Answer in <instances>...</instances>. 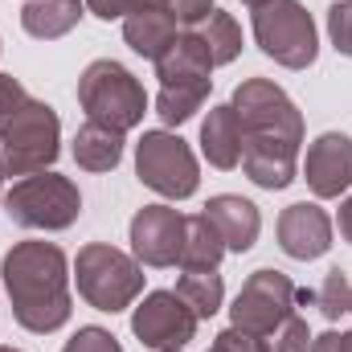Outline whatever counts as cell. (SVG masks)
<instances>
[{
  "instance_id": "1f68e13d",
  "label": "cell",
  "mask_w": 352,
  "mask_h": 352,
  "mask_svg": "<svg viewBox=\"0 0 352 352\" xmlns=\"http://www.w3.org/2000/svg\"><path fill=\"white\" fill-rule=\"evenodd\" d=\"M307 352H352V328L349 332H324V336H311V349Z\"/></svg>"
},
{
  "instance_id": "30bf717a",
  "label": "cell",
  "mask_w": 352,
  "mask_h": 352,
  "mask_svg": "<svg viewBox=\"0 0 352 352\" xmlns=\"http://www.w3.org/2000/svg\"><path fill=\"white\" fill-rule=\"evenodd\" d=\"M197 311L176 291H152L131 311V332L144 349L152 352H184V344L197 336Z\"/></svg>"
},
{
  "instance_id": "e575fe53",
  "label": "cell",
  "mask_w": 352,
  "mask_h": 352,
  "mask_svg": "<svg viewBox=\"0 0 352 352\" xmlns=\"http://www.w3.org/2000/svg\"><path fill=\"white\" fill-rule=\"evenodd\" d=\"M0 352H21V349H8V344H0Z\"/></svg>"
},
{
  "instance_id": "4316f807",
  "label": "cell",
  "mask_w": 352,
  "mask_h": 352,
  "mask_svg": "<svg viewBox=\"0 0 352 352\" xmlns=\"http://www.w3.org/2000/svg\"><path fill=\"white\" fill-rule=\"evenodd\" d=\"M62 352H123V344L107 332V328H78L70 340H66V349Z\"/></svg>"
},
{
  "instance_id": "8992f818",
  "label": "cell",
  "mask_w": 352,
  "mask_h": 352,
  "mask_svg": "<svg viewBox=\"0 0 352 352\" xmlns=\"http://www.w3.org/2000/svg\"><path fill=\"white\" fill-rule=\"evenodd\" d=\"M4 213L12 226L21 230H45V234H58V230H70L82 213V192L70 176L62 173H33L21 176L8 192H4Z\"/></svg>"
},
{
  "instance_id": "52a82bcc",
  "label": "cell",
  "mask_w": 352,
  "mask_h": 352,
  "mask_svg": "<svg viewBox=\"0 0 352 352\" xmlns=\"http://www.w3.org/2000/svg\"><path fill=\"white\" fill-rule=\"evenodd\" d=\"M254 41L283 70H307L320 58L316 21L299 0H266L254 8Z\"/></svg>"
},
{
  "instance_id": "5b68a950",
  "label": "cell",
  "mask_w": 352,
  "mask_h": 352,
  "mask_svg": "<svg viewBox=\"0 0 352 352\" xmlns=\"http://www.w3.org/2000/svg\"><path fill=\"white\" fill-rule=\"evenodd\" d=\"M78 107L87 111L90 123H102L111 131H131L144 123L148 115V94L140 87V78L115 62V58H98L90 62L78 78Z\"/></svg>"
},
{
  "instance_id": "7a4b0ae2",
  "label": "cell",
  "mask_w": 352,
  "mask_h": 352,
  "mask_svg": "<svg viewBox=\"0 0 352 352\" xmlns=\"http://www.w3.org/2000/svg\"><path fill=\"white\" fill-rule=\"evenodd\" d=\"M0 278L12 303V320L25 332H58L70 324L74 299H70V263L62 246L54 242H16L4 263Z\"/></svg>"
},
{
  "instance_id": "d6a6232c",
  "label": "cell",
  "mask_w": 352,
  "mask_h": 352,
  "mask_svg": "<svg viewBox=\"0 0 352 352\" xmlns=\"http://www.w3.org/2000/svg\"><path fill=\"white\" fill-rule=\"evenodd\" d=\"M336 230H340V238L352 246V192L340 201V213H336Z\"/></svg>"
},
{
  "instance_id": "8fae6325",
  "label": "cell",
  "mask_w": 352,
  "mask_h": 352,
  "mask_svg": "<svg viewBox=\"0 0 352 352\" xmlns=\"http://www.w3.org/2000/svg\"><path fill=\"white\" fill-rule=\"evenodd\" d=\"M184 246V213L156 201L131 217V254L144 266H176Z\"/></svg>"
},
{
  "instance_id": "6da1fadb",
  "label": "cell",
  "mask_w": 352,
  "mask_h": 352,
  "mask_svg": "<svg viewBox=\"0 0 352 352\" xmlns=\"http://www.w3.org/2000/svg\"><path fill=\"white\" fill-rule=\"evenodd\" d=\"M230 107L242 123V168L258 188H287L299 176L303 115L291 94L270 78L238 82Z\"/></svg>"
},
{
  "instance_id": "d590c367",
  "label": "cell",
  "mask_w": 352,
  "mask_h": 352,
  "mask_svg": "<svg viewBox=\"0 0 352 352\" xmlns=\"http://www.w3.org/2000/svg\"><path fill=\"white\" fill-rule=\"evenodd\" d=\"M0 201H4V176H0Z\"/></svg>"
},
{
  "instance_id": "d4e9b609",
  "label": "cell",
  "mask_w": 352,
  "mask_h": 352,
  "mask_svg": "<svg viewBox=\"0 0 352 352\" xmlns=\"http://www.w3.org/2000/svg\"><path fill=\"white\" fill-rule=\"evenodd\" d=\"M266 349L270 352H307L311 349V332H307V320L303 316H287L270 336H266Z\"/></svg>"
},
{
  "instance_id": "ffe728a7",
  "label": "cell",
  "mask_w": 352,
  "mask_h": 352,
  "mask_svg": "<svg viewBox=\"0 0 352 352\" xmlns=\"http://www.w3.org/2000/svg\"><path fill=\"white\" fill-rule=\"evenodd\" d=\"M226 258V242L217 226L205 213L184 217V246H180V266L184 270H217Z\"/></svg>"
},
{
  "instance_id": "7402d4cb",
  "label": "cell",
  "mask_w": 352,
  "mask_h": 352,
  "mask_svg": "<svg viewBox=\"0 0 352 352\" xmlns=\"http://www.w3.org/2000/svg\"><path fill=\"white\" fill-rule=\"evenodd\" d=\"M176 295L197 311V320H209V316H217L221 303H226V283H221L217 270H180Z\"/></svg>"
},
{
  "instance_id": "3957f363",
  "label": "cell",
  "mask_w": 352,
  "mask_h": 352,
  "mask_svg": "<svg viewBox=\"0 0 352 352\" xmlns=\"http://www.w3.org/2000/svg\"><path fill=\"white\" fill-rule=\"evenodd\" d=\"M62 152V119L50 102L25 98L12 119L0 127V173L4 176H33L45 173Z\"/></svg>"
},
{
  "instance_id": "8d00e7d4",
  "label": "cell",
  "mask_w": 352,
  "mask_h": 352,
  "mask_svg": "<svg viewBox=\"0 0 352 352\" xmlns=\"http://www.w3.org/2000/svg\"><path fill=\"white\" fill-rule=\"evenodd\" d=\"M0 176H4V173H0Z\"/></svg>"
},
{
  "instance_id": "5bb4252c",
  "label": "cell",
  "mask_w": 352,
  "mask_h": 352,
  "mask_svg": "<svg viewBox=\"0 0 352 352\" xmlns=\"http://www.w3.org/2000/svg\"><path fill=\"white\" fill-rule=\"evenodd\" d=\"M205 217L217 226V234H221V242H226V254H246V250L258 242V234H263V213H258V205L246 201V197H238V192H217V197H209Z\"/></svg>"
},
{
  "instance_id": "ba28073f",
  "label": "cell",
  "mask_w": 352,
  "mask_h": 352,
  "mask_svg": "<svg viewBox=\"0 0 352 352\" xmlns=\"http://www.w3.org/2000/svg\"><path fill=\"white\" fill-rule=\"evenodd\" d=\"M135 176L152 192H160L168 201L192 197L197 184H201V168H197L192 148L168 127H156V131L140 135V144H135Z\"/></svg>"
},
{
  "instance_id": "ac0fdd59",
  "label": "cell",
  "mask_w": 352,
  "mask_h": 352,
  "mask_svg": "<svg viewBox=\"0 0 352 352\" xmlns=\"http://www.w3.org/2000/svg\"><path fill=\"white\" fill-rule=\"evenodd\" d=\"M82 12H87V0H25L21 25L37 41H58L82 21Z\"/></svg>"
},
{
  "instance_id": "d6986e66",
  "label": "cell",
  "mask_w": 352,
  "mask_h": 352,
  "mask_svg": "<svg viewBox=\"0 0 352 352\" xmlns=\"http://www.w3.org/2000/svg\"><path fill=\"white\" fill-rule=\"evenodd\" d=\"M123 160V131H111L102 123H82L74 135V164L87 173H111Z\"/></svg>"
},
{
  "instance_id": "7c38bea8",
  "label": "cell",
  "mask_w": 352,
  "mask_h": 352,
  "mask_svg": "<svg viewBox=\"0 0 352 352\" xmlns=\"http://www.w3.org/2000/svg\"><path fill=\"white\" fill-rule=\"evenodd\" d=\"M303 180L320 201L344 197L352 188V135H344V131L316 135L307 148V160H303Z\"/></svg>"
},
{
  "instance_id": "f1b7e54d",
  "label": "cell",
  "mask_w": 352,
  "mask_h": 352,
  "mask_svg": "<svg viewBox=\"0 0 352 352\" xmlns=\"http://www.w3.org/2000/svg\"><path fill=\"white\" fill-rule=\"evenodd\" d=\"M209 352H270L266 349L263 336H254V332H242V328H226V332H217L213 336V344H209Z\"/></svg>"
},
{
  "instance_id": "4dcf8cb0",
  "label": "cell",
  "mask_w": 352,
  "mask_h": 352,
  "mask_svg": "<svg viewBox=\"0 0 352 352\" xmlns=\"http://www.w3.org/2000/svg\"><path fill=\"white\" fill-rule=\"evenodd\" d=\"M25 98H29V90L21 87V78H12V74H0V127L12 119V111H16Z\"/></svg>"
},
{
  "instance_id": "44dd1931",
  "label": "cell",
  "mask_w": 352,
  "mask_h": 352,
  "mask_svg": "<svg viewBox=\"0 0 352 352\" xmlns=\"http://www.w3.org/2000/svg\"><path fill=\"white\" fill-rule=\"evenodd\" d=\"M192 33H197L201 45L209 50L213 66H230V62L242 54V25H238L226 8H213L201 25H192Z\"/></svg>"
},
{
  "instance_id": "484cf974",
  "label": "cell",
  "mask_w": 352,
  "mask_h": 352,
  "mask_svg": "<svg viewBox=\"0 0 352 352\" xmlns=\"http://www.w3.org/2000/svg\"><path fill=\"white\" fill-rule=\"evenodd\" d=\"M328 37L336 45V54L352 58V0H336L328 8Z\"/></svg>"
},
{
  "instance_id": "603a6c76",
  "label": "cell",
  "mask_w": 352,
  "mask_h": 352,
  "mask_svg": "<svg viewBox=\"0 0 352 352\" xmlns=\"http://www.w3.org/2000/svg\"><path fill=\"white\" fill-rule=\"evenodd\" d=\"M209 87H213V82H176V87H160V94H156V115H160V123H164V127L188 123V119L205 107Z\"/></svg>"
},
{
  "instance_id": "9c48e42d",
  "label": "cell",
  "mask_w": 352,
  "mask_h": 352,
  "mask_svg": "<svg viewBox=\"0 0 352 352\" xmlns=\"http://www.w3.org/2000/svg\"><path fill=\"white\" fill-rule=\"evenodd\" d=\"M295 299H299V291H295V283L283 274V270H254L246 283H242V291H238V299H234V307H230V320H234V328H242V332H254V336H270L291 311H295Z\"/></svg>"
},
{
  "instance_id": "83f0119b",
  "label": "cell",
  "mask_w": 352,
  "mask_h": 352,
  "mask_svg": "<svg viewBox=\"0 0 352 352\" xmlns=\"http://www.w3.org/2000/svg\"><path fill=\"white\" fill-rule=\"evenodd\" d=\"M156 4H160V8H164L168 16H173L176 25H184V29L201 25V21H205V16H209L213 8H217L213 0H156Z\"/></svg>"
},
{
  "instance_id": "9a60e30c",
  "label": "cell",
  "mask_w": 352,
  "mask_h": 352,
  "mask_svg": "<svg viewBox=\"0 0 352 352\" xmlns=\"http://www.w3.org/2000/svg\"><path fill=\"white\" fill-rule=\"evenodd\" d=\"M213 58L201 45V37L192 29H180L176 41L156 58V78L160 87H176V82H213Z\"/></svg>"
},
{
  "instance_id": "e0dca14e",
  "label": "cell",
  "mask_w": 352,
  "mask_h": 352,
  "mask_svg": "<svg viewBox=\"0 0 352 352\" xmlns=\"http://www.w3.org/2000/svg\"><path fill=\"white\" fill-rule=\"evenodd\" d=\"M176 33H180V25H176L160 4H148V8L123 16V41H127L140 58H152V62L173 45Z\"/></svg>"
},
{
  "instance_id": "4fadbf2b",
  "label": "cell",
  "mask_w": 352,
  "mask_h": 352,
  "mask_svg": "<svg viewBox=\"0 0 352 352\" xmlns=\"http://www.w3.org/2000/svg\"><path fill=\"white\" fill-rule=\"evenodd\" d=\"M278 246L295 263L324 258L332 250V217L316 201H295L278 213Z\"/></svg>"
},
{
  "instance_id": "2e32d148",
  "label": "cell",
  "mask_w": 352,
  "mask_h": 352,
  "mask_svg": "<svg viewBox=\"0 0 352 352\" xmlns=\"http://www.w3.org/2000/svg\"><path fill=\"white\" fill-rule=\"evenodd\" d=\"M201 152L221 173H230V168L242 164V123H238V111L230 102L209 107V115L201 123Z\"/></svg>"
},
{
  "instance_id": "277c9868",
  "label": "cell",
  "mask_w": 352,
  "mask_h": 352,
  "mask_svg": "<svg viewBox=\"0 0 352 352\" xmlns=\"http://www.w3.org/2000/svg\"><path fill=\"white\" fill-rule=\"evenodd\" d=\"M78 295L94 311H127L144 295V263L111 242H90L74 258Z\"/></svg>"
},
{
  "instance_id": "cb8c5ba5",
  "label": "cell",
  "mask_w": 352,
  "mask_h": 352,
  "mask_svg": "<svg viewBox=\"0 0 352 352\" xmlns=\"http://www.w3.org/2000/svg\"><path fill=\"white\" fill-rule=\"evenodd\" d=\"M316 303H320L324 320H344V316H352V278L344 270H328L324 287L316 291Z\"/></svg>"
},
{
  "instance_id": "f546056e",
  "label": "cell",
  "mask_w": 352,
  "mask_h": 352,
  "mask_svg": "<svg viewBox=\"0 0 352 352\" xmlns=\"http://www.w3.org/2000/svg\"><path fill=\"white\" fill-rule=\"evenodd\" d=\"M148 4H156V0H87V8L98 21H123V16H131Z\"/></svg>"
},
{
  "instance_id": "836d02e7",
  "label": "cell",
  "mask_w": 352,
  "mask_h": 352,
  "mask_svg": "<svg viewBox=\"0 0 352 352\" xmlns=\"http://www.w3.org/2000/svg\"><path fill=\"white\" fill-rule=\"evenodd\" d=\"M242 4H250V8H258V4H266V0H242Z\"/></svg>"
}]
</instances>
